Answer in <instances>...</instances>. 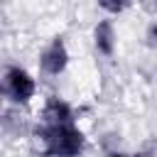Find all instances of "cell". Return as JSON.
Returning <instances> with one entry per match:
<instances>
[{
    "label": "cell",
    "mask_w": 157,
    "mask_h": 157,
    "mask_svg": "<svg viewBox=\"0 0 157 157\" xmlns=\"http://www.w3.org/2000/svg\"><path fill=\"white\" fill-rule=\"evenodd\" d=\"M2 91H5V96H7L12 103L27 105V103L34 98V93H37V83H34V78H32V74H29L27 69L12 64V66H7L5 74H2Z\"/></svg>",
    "instance_id": "2"
},
{
    "label": "cell",
    "mask_w": 157,
    "mask_h": 157,
    "mask_svg": "<svg viewBox=\"0 0 157 157\" xmlns=\"http://www.w3.org/2000/svg\"><path fill=\"white\" fill-rule=\"evenodd\" d=\"M105 157H137V155H128V152H118L115 150V152H108Z\"/></svg>",
    "instance_id": "8"
},
{
    "label": "cell",
    "mask_w": 157,
    "mask_h": 157,
    "mask_svg": "<svg viewBox=\"0 0 157 157\" xmlns=\"http://www.w3.org/2000/svg\"><path fill=\"white\" fill-rule=\"evenodd\" d=\"M66 66H69V49L61 37H54L39 54V69L47 76H59V74H64Z\"/></svg>",
    "instance_id": "3"
},
{
    "label": "cell",
    "mask_w": 157,
    "mask_h": 157,
    "mask_svg": "<svg viewBox=\"0 0 157 157\" xmlns=\"http://www.w3.org/2000/svg\"><path fill=\"white\" fill-rule=\"evenodd\" d=\"M147 42H150V47H157V22H152L147 27Z\"/></svg>",
    "instance_id": "6"
},
{
    "label": "cell",
    "mask_w": 157,
    "mask_h": 157,
    "mask_svg": "<svg viewBox=\"0 0 157 157\" xmlns=\"http://www.w3.org/2000/svg\"><path fill=\"white\" fill-rule=\"evenodd\" d=\"M34 137L42 145V152L47 157H78L83 152L86 137L83 132L71 125H39L34 130Z\"/></svg>",
    "instance_id": "1"
},
{
    "label": "cell",
    "mask_w": 157,
    "mask_h": 157,
    "mask_svg": "<svg viewBox=\"0 0 157 157\" xmlns=\"http://www.w3.org/2000/svg\"><path fill=\"white\" fill-rule=\"evenodd\" d=\"M101 7L108 12H123L125 10V5H115V2H101Z\"/></svg>",
    "instance_id": "7"
},
{
    "label": "cell",
    "mask_w": 157,
    "mask_h": 157,
    "mask_svg": "<svg viewBox=\"0 0 157 157\" xmlns=\"http://www.w3.org/2000/svg\"><path fill=\"white\" fill-rule=\"evenodd\" d=\"M93 44L98 49V54L103 56H113L115 54V27L110 20H98L93 27Z\"/></svg>",
    "instance_id": "5"
},
{
    "label": "cell",
    "mask_w": 157,
    "mask_h": 157,
    "mask_svg": "<svg viewBox=\"0 0 157 157\" xmlns=\"http://www.w3.org/2000/svg\"><path fill=\"white\" fill-rule=\"evenodd\" d=\"M74 123V110L66 101L52 96L47 98L42 108V125H71Z\"/></svg>",
    "instance_id": "4"
}]
</instances>
